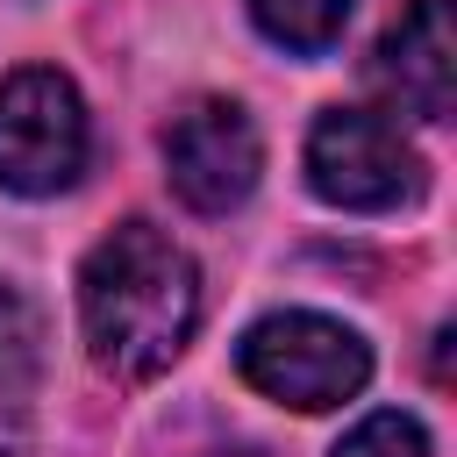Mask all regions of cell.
<instances>
[{
  "instance_id": "obj_7",
  "label": "cell",
  "mask_w": 457,
  "mask_h": 457,
  "mask_svg": "<svg viewBox=\"0 0 457 457\" xmlns=\"http://www.w3.org/2000/svg\"><path fill=\"white\" fill-rule=\"evenodd\" d=\"M43 364V321L36 307L0 278V457L29 450V393Z\"/></svg>"
},
{
  "instance_id": "obj_8",
  "label": "cell",
  "mask_w": 457,
  "mask_h": 457,
  "mask_svg": "<svg viewBox=\"0 0 457 457\" xmlns=\"http://www.w3.org/2000/svg\"><path fill=\"white\" fill-rule=\"evenodd\" d=\"M350 7H357V0H250L257 29H264L278 50H293V57H321V50L343 36Z\"/></svg>"
},
{
  "instance_id": "obj_1",
  "label": "cell",
  "mask_w": 457,
  "mask_h": 457,
  "mask_svg": "<svg viewBox=\"0 0 457 457\" xmlns=\"http://www.w3.org/2000/svg\"><path fill=\"white\" fill-rule=\"evenodd\" d=\"M79 321L100 371L157 378L200 321V271L157 221H121L79 264Z\"/></svg>"
},
{
  "instance_id": "obj_9",
  "label": "cell",
  "mask_w": 457,
  "mask_h": 457,
  "mask_svg": "<svg viewBox=\"0 0 457 457\" xmlns=\"http://www.w3.org/2000/svg\"><path fill=\"white\" fill-rule=\"evenodd\" d=\"M336 457H428V436H421V421L414 414H364L343 443H336Z\"/></svg>"
},
{
  "instance_id": "obj_4",
  "label": "cell",
  "mask_w": 457,
  "mask_h": 457,
  "mask_svg": "<svg viewBox=\"0 0 457 457\" xmlns=\"http://www.w3.org/2000/svg\"><path fill=\"white\" fill-rule=\"evenodd\" d=\"M307 186H314L328 207L378 214V207H400V200L421 193V157H414V143L400 136L393 114L328 107V114L307 129Z\"/></svg>"
},
{
  "instance_id": "obj_2",
  "label": "cell",
  "mask_w": 457,
  "mask_h": 457,
  "mask_svg": "<svg viewBox=\"0 0 457 457\" xmlns=\"http://www.w3.org/2000/svg\"><path fill=\"white\" fill-rule=\"evenodd\" d=\"M236 364L243 378L264 393V400H286L300 414H321V407H343L364 393L371 378V350L357 328L328 321V314H307V307H286V314H264L243 343H236Z\"/></svg>"
},
{
  "instance_id": "obj_3",
  "label": "cell",
  "mask_w": 457,
  "mask_h": 457,
  "mask_svg": "<svg viewBox=\"0 0 457 457\" xmlns=\"http://www.w3.org/2000/svg\"><path fill=\"white\" fill-rule=\"evenodd\" d=\"M86 150H93V121L64 71L29 64L0 79V186L7 193L21 200L64 193L86 171Z\"/></svg>"
},
{
  "instance_id": "obj_10",
  "label": "cell",
  "mask_w": 457,
  "mask_h": 457,
  "mask_svg": "<svg viewBox=\"0 0 457 457\" xmlns=\"http://www.w3.org/2000/svg\"><path fill=\"white\" fill-rule=\"evenodd\" d=\"M221 457H257V450H221Z\"/></svg>"
},
{
  "instance_id": "obj_5",
  "label": "cell",
  "mask_w": 457,
  "mask_h": 457,
  "mask_svg": "<svg viewBox=\"0 0 457 457\" xmlns=\"http://www.w3.org/2000/svg\"><path fill=\"white\" fill-rule=\"evenodd\" d=\"M164 171H171V193L193 214L243 207L250 186H257V171H264L250 114L236 100H193V107H179L171 129H164Z\"/></svg>"
},
{
  "instance_id": "obj_6",
  "label": "cell",
  "mask_w": 457,
  "mask_h": 457,
  "mask_svg": "<svg viewBox=\"0 0 457 457\" xmlns=\"http://www.w3.org/2000/svg\"><path fill=\"white\" fill-rule=\"evenodd\" d=\"M371 79L393 93L400 114L443 121L457 100V29H450V0H407L400 21L378 43Z\"/></svg>"
}]
</instances>
